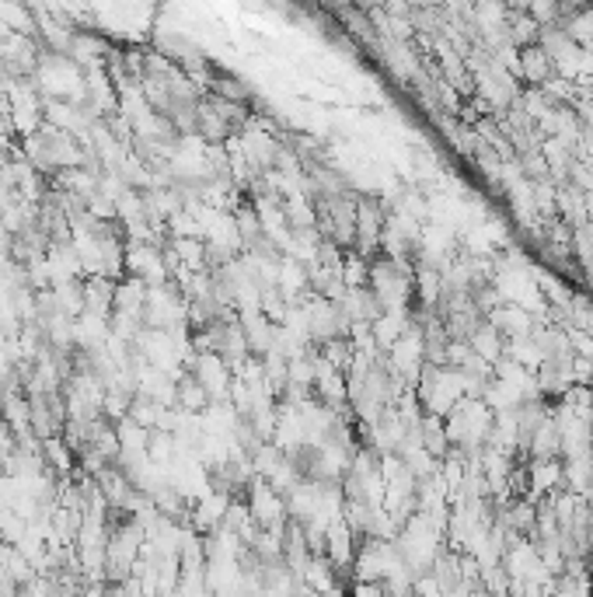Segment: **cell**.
Wrapping results in <instances>:
<instances>
[{"mask_svg":"<svg viewBox=\"0 0 593 597\" xmlns=\"http://www.w3.org/2000/svg\"><path fill=\"white\" fill-rule=\"evenodd\" d=\"M520 74L531 80V84H545V80L555 74L552 53H548L541 42H531V46H524V53H520Z\"/></svg>","mask_w":593,"mask_h":597,"instance_id":"obj_1","label":"cell"}]
</instances>
